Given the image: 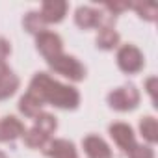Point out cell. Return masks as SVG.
Returning <instances> with one entry per match:
<instances>
[{"mask_svg":"<svg viewBox=\"0 0 158 158\" xmlns=\"http://www.w3.org/2000/svg\"><path fill=\"white\" fill-rule=\"evenodd\" d=\"M32 95H35L41 102H50L58 108H65V110H74L80 102V95L74 88L63 86L47 74V73H37L32 82H30V89Z\"/></svg>","mask_w":158,"mask_h":158,"instance_id":"cell-1","label":"cell"},{"mask_svg":"<svg viewBox=\"0 0 158 158\" xmlns=\"http://www.w3.org/2000/svg\"><path fill=\"white\" fill-rule=\"evenodd\" d=\"M47 61H48L50 69H54L56 73H60V74L71 78V80H74V82L82 80V78L86 76V67L78 61L76 58H73V56L60 54V56H56V58H52V60H47Z\"/></svg>","mask_w":158,"mask_h":158,"instance_id":"cell-2","label":"cell"},{"mask_svg":"<svg viewBox=\"0 0 158 158\" xmlns=\"http://www.w3.org/2000/svg\"><path fill=\"white\" fill-rule=\"evenodd\" d=\"M108 102L112 108L119 110V112H127V110H132L138 106L139 102V93L136 89V86L132 84H127L123 88H117L114 89L110 95H108Z\"/></svg>","mask_w":158,"mask_h":158,"instance_id":"cell-3","label":"cell"},{"mask_svg":"<svg viewBox=\"0 0 158 158\" xmlns=\"http://www.w3.org/2000/svg\"><path fill=\"white\" fill-rule=\"evenodd\" d=\"M117 63L125 73H138L143 67V56L134 45H123L117 52Z\"/></svg>","mask_w":158,"mask_h":158,"instance_id":"cell-4","label":"cell"},{"mask_svg":"<svg viewBox=\"0 0 158 158\" xmlns=\"http://www.w3.org/2000/svg\"><path fill=\"white\" fill-rule=\"evenodd\" d=\"M35 45H37V50H39L47 60H52V58L60 56V54H61V47H63L61 37H60L58 34H54V32H48V30L37 34Z\"/></svg>","mask_w":158,"mask_h":158,"instance_id":"cell-5","label":"cell"},{"mask_svg":"<svg viewBox=\"0 0 158 158\" xmlns=\"http://www.w3.org/2000/svg\"><path fill=\"white\" fill-rule=\"evenodd\" d=\"M43 152L48 158H78L76 149L69 139H48L43 147Z\"/></svg>","mask_w":158,"mask_h":158,"instance_id":"cell-6","label":"cell"},{"mask_svg":"<svg viewBox=\"0 0 158 158\" xmlns=\"http://www.w3.org/2000/svg\"><path fill=\"white\" fill-rule=\"evenodd\" d=\"M110 136L114 138V141H115L125 152H128V151L136 145L134 132H132V128H130L128 125H125V123H114V125H110Z\"/></svg>","mask_w":158,"mask_h":158,"instance_id":"cell-7","label":"cell"},{"mask_svg":"<svg viewBox=\"0 0 158 158\" xmlns=\"http://www.w3.org/2000/svg\"><path fill=\"white\" fill-rule=\"evenodd\" d=\"M24 132H26V128L17 117L6 115L0 119V141H11L17 136H23Z\"/></svg>","mask_w":158,"mask_h":158,"instance_id":"cell-8","label":"cell"},{"mask_svg":"<svg viewBox=\"0 0 158 158\" xmlns=\"http://www.w3.org/2000/svg\"><path fill=\"white\" fill-rule=\"evenodd\" d=\"M39 13L47 24L48 23H60L67 13V2H63V0H48V2L43 4Z\"/></svg>","mask_w":158,"mask_h":158,"instance_id":"cell-9","label":"cell"},{"mask_svg":"<svg viewBox=\"0 0 158 158\" xmlns=\"http://www.w3.org/2000/svg\"><path fill=\"white\" fill-rule=\"evenodd\" d=\"M82 143H84V149L89 158H112L110 147L99 136H88V138H84Z\"/></svg>","mask_w":158,"mask_h":158,"instance_id":"cell-10","label":"cell"},{"mask_svg":"<svg viewBox=\"0 0 158 158\" xmlns=\"http://www.w3.org/2000/svg\"><path fill=\"white\" fill-rule=\"evenodd\" d=\"M74 21L80 28H97L99 26V10H93L89 6H82L76 10Z\"/></svg>","mask_w":158,"mask_h":158,"instance_id":"cell-11","label":"cell"},{"mask_svg":"<svg viewBox=\"0 0 158 158\" xmlns=\"http://www.w3.org/2000/svg\"><path fill=\"white\" fill-rule=\"evenodd\" d=\"M41 106H43V102H41L35 95H32L30 91L19 101V110H21L26 117H35L37 114H41Z\"/></svg>","mask_w":158,"mask_h":158,"instance_id":"cell-12","label":"cell"},{"mask_svg":"<svg viewBox=\"0 0 158 158\" xmlns=\"http://www.w3.org/2000/svg\"><path fill=\"white\" fill-rule=\"evenodd\" d=\"M19 88V78L13 74V71L6 73L0 76V101H4L8 97H11Z\"/></svg>","mask_w":158,"mask_h":158,"instance_id":"cell-13","label":"cell"},{"mask_svg":"<svg viewBox=\"0 0 158 158\" xmlns=\"http://www.w3.org/2000/svg\"><path fill=\"white\" fill-rule=\"evenodd\" d=\"M23 24H24V28H26L30 34H35V35L47 30V28H45V26H47V23L43 21L41 13H37V11H30V13H26V15H24Z\"/></svg>","mask_w":158,"mask_h":158,"instance_id":"cell-14","label":"cell"},{"mask_svg":"<svg viewBox=\"0 0 158 158\" xmlns=\"http://www.w3.org/2000/svg\"><path fill=\"white\" fill-rule=\"evenodd\" d=\"M34 127L39 130V132H43L45 136H48L50 138V134L56 130V127H58V123H56V117L54 115H50V114H37L35 117H34Z\"/></svg>","mask_w":158,"mask_h":158,"instance_id":"cell-15","label":"cell"},{"mask_svg":"<svg viewBox=\"0 0 158 158\" xmlns=\"http://www.w3.org/2000/svg\"><path fill=\"white\" fill-rule=\"evenodd\" d=\"M119 43V34L110 28V30H101L99 35H97V47L104 48V50H112L114 47H117Z\"/></svg>","mask_w":158,"mask_h":158,"instance_id":"cell-16","label":"cell"},{"mask_svg":"<svg viewBox=\"0 0 158 158\" xmlns=\"http://www.w3.org/2000/svg\"><path fill=\"white\" fill-rule=\"evenodd\" d=\"M23 136H24V143H26L28 147H34V149H43V147L47 145V141L50 139L48 136H45L43 132H39L35 127L30 128V130H26Z\"/></svg>","mask_w":158,"mask_h":158,"instance_id":"cell-17","label":"cell"},{"mask_svg":"<svg viewBox=\"0 0 158 158\" xmlns=\"http://www.w3.org/2000/svg\"><path fill=\"white\" fill-rule=\"evenodd\" d=\"M139 130H141V134L147 141L154 143L158 139V125H156L154 117H143L139 121Z\"/></svg>","mask_w":158,"mask_h":158,"instance_id":"cell-18","label":"cell"},{"mask_svg":"<svg viewBox=\"0 0 158 158\" xmlns=\"http://www.w3.org/2000/svg\"><path fill=\"white\" fill-rule=\"evenodd\" d=\"M128 156L130 158H154V151L147 145H134L128 151Z\"/></svg>","mask_w":158,"mask_h":158,"instance_id":"cell-19","label":"cell"},{"mask_svg":"<svg viewBox=\"0 0 158 158\" xmlns=\"http://www.w3.org/2000/svg\"><path fill=\"white\" fill-rule=\"evenodd\" d=\"M134 8L138 10V13L141 17H145L147 21H154L156 19V6L154 4H134Z\"/></svg>","mask_w":158,"mask_h":158,"instance_id":"cell-20","label":"cell"},{"mask_svg":"<svg viewBox=\"0 0 158 158\" xmlns=\"http://www.w3.org/2000/svg\"><path fill=\"white\" fill-rule=\"evenodd\" d=\"M10 43L4 39V37H0V61H4L6 60V56L10 54Z\"/></svg>","mask_w":158,"mask_h":158,"instance_id":"cell-21","label":"cell"},{"mask_svg":"<svg viewBox=\"0 0 158 158\" xmlns=\"http://www.w3.org/2000/svg\"><path fill=\"white\" fill-rule=\"evenodd\" d=\"M154 84H156V78H149L147 80V91L152 97V101H154Z\"/></svg>","mask_w":158,"mask_h":158,"instance_id":"cell-22","label":"cell"},{"mask_svg":"<svg viewBox=\"0 0 158 158\" xmlns=\"http://www.w3.org/2000/svg\"><path fill=\"white\" fill-rule=\"evenodd\" d=\"M11 69L6 65V61H0V76H2V74H6V73H10Z\"/></svg>","mask_w":158,"mask_h":158,"instance_id":"cell-23","label":"cell"},{"mask_svg":"<svg viewBox=\"0 0 158 158\" xmlns=\"http://www.w3.org/2000/svg\"><path fill=\"white\" fill-rule=\"evenodd\" d=\"M0 158H6V154H4V152H2V151H0Z\"/></svg>","mask_w":158,"mask_h":158,"instance_id":"cell-24","label":"cell"}]
</instances>
